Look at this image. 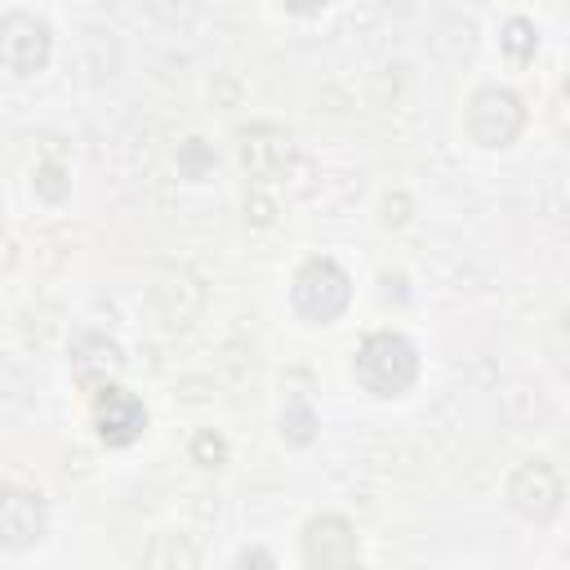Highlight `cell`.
Segmentation results:
<instances>
[{
	"mask_svg": "<svg viewBox=\"0 0 570 570\" xmlns=\"http://www.w3.org/2000/svg\"><path fill=\"white\" fill-rule=\"evenodd\" d=\"M352 374H356L374 396H396V392H405V387L414 383L419 356H414L410 338H401V334H392V330H379V334H370V338L356 347Z\"/></svg>",
	"mask_w": 570,
	"mask_h": 570,
	"instance_id": "6da1fadb",
	"label": "cell"
},
{
	"mask_svg": "<svg viewBox=\"0 0 570 570\" xmlns=\"http://www.w3.org/2000/svg\"><path fill=\"white\" fill-rule=\"evenodd\" d=\"M347 272L334 263V258H307L298 272H294V289H289V298H294V307H298V316H307V321H334L343 307H347Z\"/></svg>",
	"mask_w": 570,
	"mask_h": 570,
	"instance_id": "7a4b0ae2",
	"label": "cell"
},
{
	"mask_svg": "<svg viewBox=\"0 0 570 570\" xmlns=\"http://www.w3.org/2000/svg\"><path fill=\"white\" fill-rule=\"evenodd\" d=\"M49 27L31 13H9L0 18V67H9L13 76H31L49 62Z\"/></svg>",
	"mask_w": 570,
	"mask_h": 570,
	"instance_id": "3957f363",
	"label": "cell"
},
{
	"mask_svg": "<svg viewBox=\"0 0 570 570\" xmlns=\"http://www.w3.org/2000/svg\"><path fill=\"white\" fill-rule=\"evenodd\" d=\"M525 111H521V98L508 94V89H481L468 107V129L481 147H503L517 138Z\"/></svg>",
	"mask_w": 570,
	"mask_h": 570,
	"instance_id": "277c9868",
	"label": "cell"
},
{
	"mask_svg": "<svg viewBox=\"0 0 570 570\" xmlns=\"http://www.w3.org/2000/svg\"><path fill=\"white\" fill-rule=\"evenodd\" d=\"M561 494H566L561 472H557L548 459H530V463H521L517 476H512V485H508L512 508L525 512V517H534V521H548V517L561 508Z\"/></svg>",
	"mask_w": 570,
	"mask_h": 570,
	"instance_id": "5b68a950",
	"label": "cell"
},
{
	"mask_svg": "<svg viewBox=\"0 0 570 570\" xmlns=\"http://www.w3.org/2000/svg\"><path fill=\"white\" fill-rule=\"evenodd\" d=\"M94 423H98V436H102L107 445H129V441L142 432L147 414H142V405L134 401V392H125V387H116V383H102V387L94 392Z\"/></svg>",
	"mask_w": 570,
	"mask_h": 570,
	"instance_id": "8992f818",
	"label": "cell"
},
{
	"mask_svg": "<svg viewBox=\"0 0 570 570\" xmlns=\"http://www.w3.org/2000/svg\"><path fill=\"white\" fill-rule=\"evenodd\" d=\"M236 151H240V165L254 174V178H276L285 165H289V134L276 129V125H249L236 134Z\"/></svg>",
	"mask_w": 570,
	"mask_h": 570,
	"instance_id": "52a82bcc",
	"label": "cell"
},
{
	"mask_svg": "<svg viewBox=\"0 0 570 570\" xmlns=\"http://www.w3.org/2000/svg\"><path fill=\"white\" fill-rule=\"evenodd\" d=\"M45 534V503L31 490H4L0 494V543L27 548Z\"/></svg>",
	"mask_w": 570,
	"mask_h": 570,
	"instance_id": "ba28073f",
	"label": "cell"
},
{
	"mask_svg": "<svg viewBox=\"0 0 570 570\" xmlns=\"http://www.w3.org/2000/svg\"><path fill=\"white\" fill-rule=\"evenodd\" d=\"M303 557L312 566H347L356 557V534L343 517H316L303 534Z\"/></svg>",
	"mask_w": 570,
	"mask_h": 570,
	"instance_id": "9c48e42d",
	"label": "cell"
},
{
	"mask_svg": "<svg viewBox=\"0 0 570 570\" xmlns=\"http://www.w3.org/2000/svg\"><path fill=\"white\" fill-rule=\"evenodd\" d=\"M116 365H120V347H116L111 338H102V334H80V338H76V347H71V370H76L85 383L107 379Z\"/></svg>",
	"mask_w": 570,
	"mask_h": 570,
	"instance_id": "30bf717a",
	"label": "cell"
},
{
	"mask_svg": "<svg viewBox=\"0 0 570 570\" xmlns=\"http://www.w3.org/2000/svg\"><path fill=\"white\" fill-rule=\"evenodd\" d=\"M503 49H508L512 58H530V53H534V27H530L525 18H512V22L503 27Z\"/></svg>",
	"mask_w": 570,
	"mask_h": 570,
	"instance_id": "8fae6325",
	"label": "cell"
},
{
	"mask_svg": "<svg viewBox=\"0 0 570 570\" xmlns=\"http://www.w3.org/2000/svg\"><path fill=\"white\" fill-rule=\"evenodd\" d=\"M191 454H196V463H218L223 459V436H214V432H200L196 436V445H191Z\"/></svg>",
	"mask_w": 570,
	"mask_h": 570,
	"instance_id": "7c38bea8",
	"label": "cell"
},
{
	"mask_svg": "<svg viewBox=\"0 0 570 570\" xmlns=\"http://www.w3.org/2000/svg\"><path fill=\"white\" fill-rule=\"evenodd\" d=\"M285 9H298V13H312V9H321L325 0H281Z\"/></svg>",
	"mask_w": 570,
	"mask_h": 570,
	"instance_id": "4fadbf2b",
	"label": "cell"
}]
</instances>
